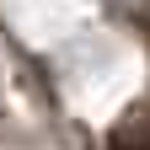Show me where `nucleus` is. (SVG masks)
Instances as JSON below:
<instances>
[{
  "mask_svg": "<svg viewBox=\"0 0 150 150\" xmlns=\"http://www.w3.org/2000/svg\"><path fill=\"white\" fill-rule=\"evenodd\" d=\"M118 150H150V134H134V139H123Z\"/></svg>",
  "mask_w": 150,
  "mask_h": 150,
  "instance_id": "1",
  "label": "nucleus"
}]
</instances>
